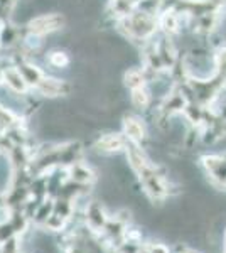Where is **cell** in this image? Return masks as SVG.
<instances>
[{"label":"cell","mask_w":226,"mask_h":253,"mask_svg":"<svg viewBox=\"0 0 226 253\" xmlns=\"http://www.w3.org/2000/svg\"><path fill=\"white\" fill-rule=\"evenodd\" d=\"M61 26H63V17L57 14H44L29 22V29L34 36L47 34V32L59 29Z\"/></svg>","instance_id":"6da1fadb"},{"label":"cell","mask_w":226,"mask_h":253,"mask_svg":"<svg viewBox=\"0 0 226 253\" xmlns=\"http://www.w3.org/2000/svg\"><path fill=\"white\" fill-rule=\"evenodd\" d=\"M85 219H86V226H88L91 231H100V230L103 231L105 224L108 223L103 208L100 205H96V203H91V205L86 206Z\"/></svg>","instance_id":"7a4b0ae2"},{"label":"cell","mask_w":226,"mask_h":253,"mask_svg":"<svg viewBox=\"0 0 226 253\" xmlns=\"http://www.w3.org/2000/svg\"><path fill=\"white\" fill-rule=\"evenodd\" d=\"M69 177H71L73 182H78V184H91L94 181L93 170L85 164H80V162L69 167Z\"/></svg>","instance_id":"3957f363"},{"label":"cell","mask_w":226,"mask_h":253,"mask_svg":"<svg viewBox=\"0 0 226 253\" xmlns=\"http://www.w3.org/2000/svg\"><path fill=\"white\" fill-rule=\"evenodd\" d=\"M123 145H125V138L120 135H115V133L101 137L100 140L96 142V149L101 150V152H117Z\"/></svg>","instance_id":"277c9868"},{"label":"cell","mask_w":226,"mask_h":253,"mask_svg":"<svg viewBox=\"0 0 226 253\" xmlns=\"http://www.w3.org/2000/svg\"><path fill=\"white\" fill-rule=\"evenodd\" d=\"M9 223L12 224V228H14L15 235H22L29 228V216L24 213L22 210H10Z\"/></svg>","instance_id":"5b68a950"},{"label":"cell","mask_w":226,"mask_h":253,"mask_svg":"<svg viewBox=\"0 0 226 253\" xmlns=\"http://www.w3.org/2000/svg\"><path fill=\"white\" fill-rule=\"evenodd\" d=\"M3 80L14 91H24L27 88V81L24 80V76L20 75L19 69H9L3 73Z\"/></svg>","instance_id":"8992f818"},{"label":"cell","mask_w":226,"mask_h":253,"mask_svg":"<svg viewBox=\"0 0 226 253\" xmlns=\"http://www.w3.org/2000/svg\"><path fill=\"white\" fill-rule=\"evenodd\" d=\"M38 88L41 89L43 95H49V96H56L61 95V93L66 89V84L63 81H57V80H41V83L38 84Z\"/></svg>","instance_id":"52a82bcc"},{"label":"cell","mask_w":226,"mask_h":253,"mask_svg":"<svg viewBox=\"0 0 226 253\" xmlns=\"http://www.w3.org/2000/svg\"><path fill=\"white\" fill-rule=\"evenodd\" d=\"M125 133L127 137H129L130 142H134V144H137V142H140L143 138V126L138 120H135V118H127L125 120Z\"/></svg>","instance_id":"ba28073f"},{"label":"cell","mask_w":226,"mask_h":253,"mask_svg":"<svg viewBox=\"0 0 226 253\" xmlns=\"http://www.w3.org/2000/svg\"><path fill=\"white\" fill-rule=\"evenodd\" d=\"M19 71H20V75L24 76V80L27 81V84H36V86H38L41 83V80H43V75H41L39 69L31 66V64H22Z\"/></svg>","instance_id":"9c48e42d"},{"label":"cell","mask_w":226,"mask_h":253,"mask_svg":"<svg viewBox=\"0 0 226 253\" xmlns=\"http://www.w3.org/2000/svg\"><path fill=\"white\" fill-rule=\"evenodd\" d=\"M54 213V201H44L41 203V206L38 208V213L34 216V221L39 224V226H43L44 223H46V219Z\"/></svg>","instance_id":"30bf717a"},{"label":"cell","mask_w":226,"mask_h":253,"mask_svg":"<svg viewBox=\"0 0 226 253\" xmlns=\"http://www.w3.org/2000/svg\"><path fill=\"white\" fill-rule=\"evenodd\" d=\"M66 223H68V219H66V218H63L61 214L52 213V214L46 219V223L43 224V228H46V230H51V231H61V230H64Z\"/></svg>","instance_id":"8fae6325"},{"label":"cell","mask_w":226,"mask_h":253,"mask_svg":"<svg viewBox=\"0 0 226 253\" xmlns=\"http://www.w3.org/2000/svg\"><path fill=\"white\" fill-rule=\"evenodd\" d=\"M19 252H20L19 235H14L7 242L0 243V253H19Z\"/></svg>","instance_id":"7c38bea8"},{"label":"cell","mask_w":226,"mask_h":253,"mask_svg":"<svg viewBox=\"0 0 226 253\" xmlns=\"http://www.w3.org/2000/svg\"><path fill=\"white\" fill-rule=\"evenodd\" d=\"M15 124V117L12 115L9 110L0 107V133L5 132L7 128H10Z\"/></svg>","instance_id":"4fadbf2b"},{"label":"cell","mask_w":226,"mask_h":253,"mask_svg":"<svg viewBox=\"0 0 226 253\" xmlns=\"http://www.w3.org/2000/svg\"><path fill=\"white\" fill-rule=\"evenodd\" d=\"M125 80H127V84H129L132 89H138V88H142V84H143V76H142V73L140 71H129L127 73V76H125Z\"/></svg>","instance_id":"5bb4252c"},{"label":"cell","mask_w":226,"mask_h":253,"mask_svg":"<svg viewBox=\"0 0 226 253\" xmlns=\"http://www.w3.org/2000/svg\"><path fill=\"white\" fill-rule=\"evenodd\" d=\"M132 101H134V105H135V107L142 108V107H145V105L149 103V95H147V93L143 91L142 88H138V89H134Z\"/></svg>","instance_id":"9a60e30c"},{"label":"cell","mask_w":226,"mask_h":253,"mask_svg":"<svg viewBox=\"0 0 226 253\" xmlns=\"http://www.w3.org/2000/svg\"><path fill=\"white\" fill-rule=\"evenodd\" d=\"M49 61H51V64H52V66H56V68H63V66H66V64H68V58H66V54H64V52H52Z\"/></svg>","instance_id":"2e32d148"},{"label":"cell","mask_w":226,"mask_h":253,"mask_svg":"<svg viewBox=\"0 0 226 253\" xmlns=\"http://www.w3.org/2000/svg\"><path fill=\"white\" fill-rule=\"evenodd\" d=\"M150 252L152 253H169V252H167V248L164 247V245H160V243L154 245V247H150Z\"/></svg>","instance_id":"e0dca14e"},{"label":"cell","mask_w":226,"mask_h":253,"mask_svg":"<svg viewBox=\"0 0 226 253\" xmlns=\"http://www.w3.org/2000/svg\"><path fill=\"white\" fill-rule=\"evenodd\" d=\"M137 253H152V252H150L149 247H143V248H138Z\"/></svg>","instance_id":"ac0fdd59"},{"label":"cell","mask_w":226,"mask_h":253,"mask_svg":"<svg viewBox=\"0 0 226 253\" xmlns=\"http://www.w3.org/2000/svg\"><path fill=\"white\" fill-rule=\"evenodd\" d=\"M225 253H226V233H225Z\"/></svg>","instance_id":"d6986e66"}]
</instances>
